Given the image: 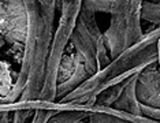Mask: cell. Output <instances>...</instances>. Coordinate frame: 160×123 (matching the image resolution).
Here are the masks:
<instances>
[]
</instances>
